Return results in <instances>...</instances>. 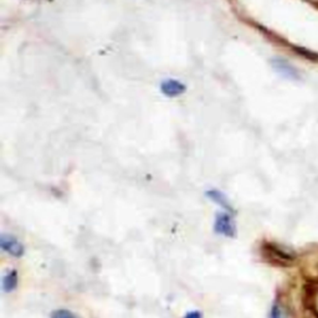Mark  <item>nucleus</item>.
<instances>
[{
  "mask_svg": "<svg viewBox=\"0 0 318 318\" xmlns=\"http://www.w3.org/2000/svg\"><path fill=\"white\" fill-rule=\"evenodd\" d=\"M262 251H264L265 257L270 261H272L274 264L276 265H290L292 261H293V257H292L290 254L283 251L282 248L277 247L276 245L272 244H266L262 247Z\"/></svg>",
  "mask_w": 318,
  "mask_h": 318,
  "instance_id": "f03ea898",
  "label": "nucleus"
},
{
  "mask_svg": "<svg viewBox=\"0 0 318 318\" xmlns=\"http://www.w3.org/2000/svg\"><path fill=\"white\" fill-rule=\"evenodd\" d=\"M19 285V275L16 272V270L11 268V270H8L5 272L4 276H3L2 280V287L3 291L9 293V292H13L16 290Z\"/></svg>",
  "mask_w": 318,
  "mask_h": 318,
  "instance_id": "0eeeda50",
  "label": "nucleus"
},
{
  "mask_svg": "<svg viewBox=\"0 0 318 318\" xmlns=\"http://www.w3.org/2000/svg\"><path fill=\"white\" fill-rule=\"evenodd\" d=\"M0 247L4 253L13 257H21L25 253V247L15 236L9 234H2L0 236Z\"/></svg>",
  "mask_w": 318,
  "mask_h": 318,
  "instance_id": "7ed1b4c3",
  "label": "nucleus"
},
{
  "mask_svg": "<svg viewBox=\"0 0 318 318\" xmlns=\"http://www.w3.org/2000/svg\"><path fill=\"white\" fill-rule=\"evenodd\" d=\"M51 318H80V317L77 316V314H75L72 311H69V309L65 308H60L51 313Z\"/></svg>",
  "mask_w": 318,
  "mask_h": 318,
  "instance_id": "6e6552de",
  "label": "nucleus"
},
{
  "mask_svg": "<svg viewBox=\"0 0 318 318\" xmlns=\"http://www.w3.org/2000/svg\"><path fill=\"white\" fill-rule=\"evenodd\" d=\"M205 195H207V198H209V200H212L213 203L219 205V207L222 208V209L228 210L229 213H234V208L231 207L229 199H228V196L225 195L221 190L209 189L207 190Z\"/></svg>",
  "mask_w": 318,
  "mask_h": 318,
  "instance_id": "423d86ee",
  "label": "nucleus"
},
{
  "mask_svg": "<svg viewBox=\"0 0 318 318\" xmlns=\"http://www.w3.org/2000/svg\"><path fill=\"white\" fill-rule=\"evenodd\" d=\"M159 89L167 98H175L186 94L187 85L177 79H166L161 82Z\"/></svg>",
  "mask_w": 318,
  "mask_h": 318,
  "instance_id": "20e7f679",
  "label": "nucleus"
},
{
  "mask_svg": "<svg viewBox=\"0 0 318 318\" xmlns=\"http://www.w3.org/2000/svg\"><path fill=\"white\" fill-rule=\"evenodd\" d=\"M214 231L219 235L225 236V238H235L236 224L231 213L216 214L215 221H214Z\"/></svg>",
  "mask_w": 318,
  "mask_h": 318,
  "instance_id": "f257e3e1",
  "label": "nucleus"
},
{
  "mask_svg": "<svg viewBox=\"0 0 318 318\" xmlns=\"http://www.w3.org/2000/svg\"><path fill=\"white\" fill-rule=\"evenodd\" d=\"M184 318H203V313L199 311H190L184 316Z\"/></svg>",
  "mask_w": 318,
  "mask_h": 318,
  "instance_id": "9d476101",
  "label": "nucleus"
},
{
  "mask_svg": "<svg viewBox=\"0 0 318 318\" xmlns=\"http://www.w3.org/2000/svg\"><path fill=\"white\" fill-rule=\"evenodd\" d=\"M270 318H283L282 313H281V309H280V307L277 305H275L272 309H271Z\"/></svg>",
  "mask_w": 318,
  "mask_h": 318,
  "instance_id": "1a4fd4ad",
  "label": "nucleus"
},
{
  "mask_svg": "<svg viewBox=\"0 0 318 318\" xmlns=\"http://www.w3.org/2000/svg\"><path fill=\"white\" fill-rule=\"evenodd\" d=\"M271 65L275 69V71L279 72L282 77L288 80H299L300 74L290 62H287L283 59H272Z\"/></svg>",
  "mask_w": 318,
  "mask_h": 318,
  "instance_id": "39448f33",
  "label": "nucleus"
}]
</instances>
